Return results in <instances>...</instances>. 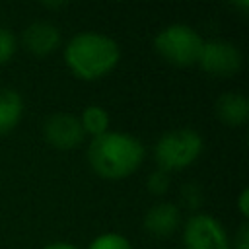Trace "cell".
<instances>
[{"label":"cell","mask_w":249,"mask_h":249,"mask_svg":"<svg viewBox=\"0 0 249 249\" xmlns=\"http://www.w3.org/2000/svg\"><path fill=\"white\" fill-rule=\"evenodd\" d=\"M233 247L235 249H249V226L241 224L237 228V233L233 237Z\"/></svg>","instance_id":"cell-17"},{"label":"cell","mask_w":249,"mask_h":249,"mask_svg":"<svg viewBox=\"0 0 249 249\" xmlns=\"http://www.w3.org/2000/svg\"><path fill=\"white\" fill-rule=\"evenodd\" d=\"M204 140L193 128H173L160 136L154 146V160L163 171H179L189 167L202 154Z\"/></svg>","instance_id":"cell-3"},{"label":"cell","mask_w":249,"mask_h":249,"mask_svg":"<svg viewBox=\"0 0 249 249\" xmlns=\"http://www.w3.org/2000/svg\"><path fill=\"white\" fill-rule=\"evenodd\" d=\"M216 117L226 124V126H241L249 119V99L243 93L237 91H226L222 93L216 103H214Z\"/></svg>","instance_id":"cell-10"},{"label":"cell","mask_w":249,"mask_h":249,"mask_svg":"<svg viewBox=\"0 0 249 249\" xmlns=\"http://www.w3.org/2000/svg\"><path fill=\"white\" fill-rule=\"evenodd\" d=\"M88 249H132V245L124 235L115 233V231H107V233L97 235L88 245Z\"/></svg>","instance_id":"cell-13"},{"label":"cell","mask_w":249,"mask_h":249,"mask_svg":"<svg viewBox=\"0 0 249 249\" xmlns=\"http://www.w3.org/2000/svg\"><path fill=\"white\" fill-rule=\"evenodd\" d=\"M88 161L93 173L103 179H124L144 161V146L128 132L109 130L91 138L88 146Z\"/></svg>","instance_id":"cell-2"},{"label":"cell","mask_w":249,"mask_h":249,"mask_svg":"<svg viewBox=\"0 0 249 249\" xmlns=\"http://www.w3.org/2000/svg\"><path fill=\"white\" fill-rule=\"evenodd\" d=\"M23 115V99L14 88H0V134L14 130Z\"/></svg>","instance_id":"cell-11"},{"label":"cell","mask_w":249,"mask_h":249,"mask_svg":"<svg viewBox=\"0 0 249 249\" xmlns=\"http://www.w3.org/2000/svg\"><path fill=\"white\" fill-rule=\"evenodd\" d=\"M196 64L210 76L230 78L239 72L243 64V54L233 43L212 39V41H204Z\"/></svg>","instance_id":"cell-6"},{"label":"cell","mask_w":249,"mask_h":249,"mask_svg":"<svg viewBox=\"0 0 249 249\" xmlns=\"http://www.w3.org/2000/svg\"><path fill=\"white\" fill-rule=\"evenodd\" d=\"M169 185H171V175H169L167 171L160 169V167H158L156 171H152V173L148 175V179H146L148 193L154 195V196H161V195H165L167 189H169Z\"/></svg>","instance_id":"cell-14"},{"label":"cell","mask_w":249,"mask_h":249,"mask_svg":"<svg viewBox=\"0 0 249 249\" xmlns=\"http://www.w3.org/2000/svg\"><path fill=\"white\" fill-rule=\"evenodd\" d=\"M121 60V49L115 39L97 31H82L74 35L64 47V62L70 72L84 80L93 82L109 72Z\"/></svg>","instance_id":"cell-1"},{"label":"cell","mask_w":249,"mask_h":249,"mask_svg":"<svg viewBox=\"0 0 249 249\" xmlns=\"http://www.w3.org/2000/svg\"><path fill=\"white\" fill-rule=\"evenodd\" d=\"M43 249H78V247L72 245V243H66V241H54V243L45 245Z\"/></svg>","instance_id":"cell-19"},{"label":"cell","mask_w":249,"mask_h":249,"mask_svg":"<svg viewBox=\"0 0 249 249\" xmlns=\"http://www.w3.org/2000/svg\"><path fill=\"white\" fill-rule=\"evenodd\" d=\"M43 136L56 150H72L84 142L86 134L76 115L54 113L43 123Z\"/></svg>","instance_id":"cell-7"},{"label":"cell","mask_w":249,"mask_h":249,"mask_svg":"<svg viewBox=\"0 0 249 249\" xmlns=\"http://www.w3.org/2000/svg\"><path fill=\"white\" fill-rule=\"evenodd\" d=\"M43 6H45V8H64L66 4H64V2H56V4H53V2H45Z\"/></svg>","instance_id":"cell-20"},{"label":"cell","mask_w":249,"mask_h":249,"mask_svg":"<svg viewBox=\"0 0 249 249\" xmlns=\"http://www.w3.org/2000/svg\"><path fill=\"white\" fill-rule=\"evenodd\" d=\"M179 196H181V202H183L187 208H191V210L200 208V204H202V200H204V193H202L200 185H196V183H185V185L181 187Z\"/></svg>","instance_id":"cell-15"},{"label":"cell","mask_w":249,"mask_h":249,"mask_svg":"<svg viewBox=\"0 0 249 249\" xmlns=\"http://www.w3.org/2000/svg\"><path fill=\"white\" fill-rule=\"evenodd\" d=\"M247 200H249V191L243 189L239 193V198H237V208H239L241 216H249V202Z\"/></svg>","instance_id":"cell-18"},{"label":"cell","mask_w":249,"mask_h":249,"mask_svg":"<svg viewBox=\"0 0 249 249\" xmlns=\"http://www.w3.org/2000/svg\"><path fill=\"white\" fill-rule=\"evenodd\" d=\"M78 119L84 128V134H89L91 138H97V136L109 132L111 117L101 105H88Z\"/></svg>","instance_id":"cell-12"},{"label":"cell","mask_w":249,"mask_h":249,"mask_svg":"<svg viewBox=\"0 0 249 249\" xmlns=\"http://www.w3.org/2000/svg\"><path fill=\"white\" fill-rule=\"evenodd\" d=\"M181 226V210L173 202H158L144 216V230L152 237H169Z\"/></svg>","instance_id":"cell-9"},{"label":"cell","mask_w":249,"mask_h":249,"mask_svg":"<svg viewBox=\"0 0 249 249\" xmlns=\"http://www.w3.org/2000/svg\"><path fill=\"white\" fill-rule=\"evenodd\" d=\"M204 41L200 33L185 23H171L165 25L154 37V49L158 54L173 66H193L198 60L200 49Z\"/></svg>","instance_id":"cell-4"},{"label":"cell","mask_w":249,"mask_h":249,"mask_svg":"<svg viewBox=\"0 0 249 249\" xmlns=\"http://www.w3.org/2000/svg\"><path fill=\"white\" fill-rule=\"evenodd\" d=\"M185 249H230L226 228L210 214H193L183 226Z\"/></svg>","instance_id":"cell-5"},{"label":"cell","mask_w":249,"mask_h":249,"mask_svg":"<svg viewBox=\"0 0 249 249\" xmlns=\"http://www.w3.org/2000/svg\"><path fill=\"white\" fill-rule=\"evenodd\" d=\"M21 41H23V47L31 54L47 56L60 47L62 35L58 31V27L51 21H33L31 25H27L23 29Z\"/></svg>","instance_id":"cell-8"},{"label":"cell","mask_w":249,"mask_h":249,"mask_svg":"<svg viewBox=\"0 0 249 249\" xmlns=\"http://www.w3.org/2000/svg\"><path fill=\"white\" fill-rule=\"evenodd\" d=\"M16 49H18V43H16L14 31L8 27H0V66L12 60V56L16 54Z\"/></svg>","instance_id":"cell-16"}]
</instances>
